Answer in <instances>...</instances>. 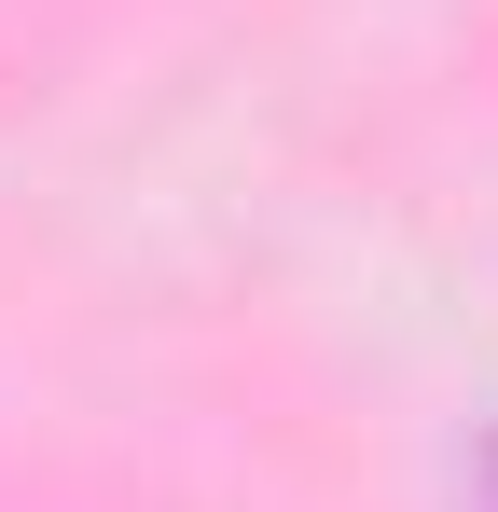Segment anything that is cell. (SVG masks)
Masks as SVG:
<instances>
[{"instance_id":"1","label":"cell","mask_w":498,"mask_h":512,"mask_svg":"<svg viewBox=\"0 0 498 512\" xmlns=\"http://www.w3.org/2000/svg\"><path fill=\"white\" fill-rule=\"evenodd\" d=\"M485 512H498V457H485Z\"/></svg>"}]
</instances>
